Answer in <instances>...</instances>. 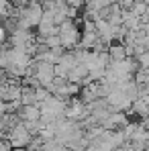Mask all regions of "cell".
Instances as JSON below:
<instances>
[{
	"mask_svg": "<svg viewBox=\"0 0 149 151\" xmlns=\"http://www.w3.org/2000/svg\"><path fill=\"white\" fill-rule=\"evenodd\" d=\"M57 35L61 39L63 49H74L76 45H80V41H82V35H80V31H78V27L74 25L72 19H68L66 23L59 25V33Z\"/></svg>",
	"mask_w": 149,
	"mask_h": 151,
	"instance_id": "cell-1",
	"label": "cell"
},
{
	"mask_svg": "<svg viewBox=\"0 0 149 151\" xmlns=\"http://www.w3.org/2000/svg\"><path fill=\"white\" fill-rule=\"evenodd\" d=\"M129 53H131L129 47H127V45H121V43H114V45L108 47V57L112 59V63H119V61L129 59V57H127Z\"/></svg>",
	"mask_w": 149,
	"mask_h": 151,
	"instance_id": "cell-2",
	"label": "cell"
},
{
	"mask_svg": "<svg viewBox=\"0 0 149 151\" xmlns=\"http://www.w3.org/2000/svg\"><path fill=\"white\" fill-rule=\"evenodd\" d=\"M39 114H41V110H39L37 106H33V104H29V106H25V108L21 110V116H25V119H29V121L39 119Z\"/></svg>",
	"mask_w": 149,
	"mask_h": 151,
	"instance_id": "cell-3",
	"label": "cell"
}]
</instances>
